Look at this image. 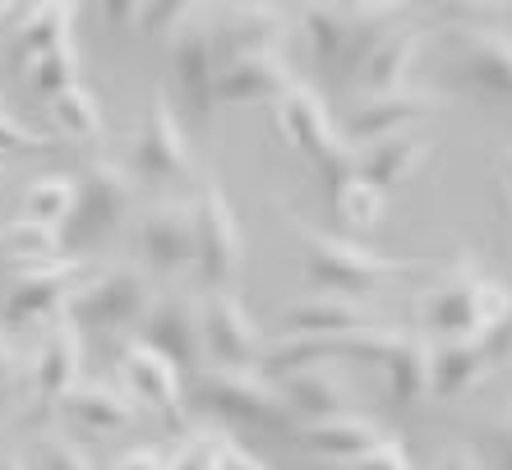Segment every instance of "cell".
Instances as JSON below:
<instances>
[{"instance_id":"obj_1","label":"cell","mask_w":512,"mask_h":470,"mask_svg":"<svg viewBox=\"0 0 512 470\" xmlns=\"http://www.w3.org/2000/svg\"><path fill=\"white\" fill-rule=\"evenodd\" d=\"M185 401L203 420L240 424V429H263V434H291L296 415L282 401L273 378H263L259 369H199L185 383Z\"/></svg>"},{"instance_id":"obj_2","label":"cell","mask_w":512,"mask_h":470,"mask_svg":"<svg viewBox=\"0 0 512 470\" xmlns=\"http://www.w3.org/2000/svg\"><path fill=\"white\" fill-rule=\"evenodd\" d=\"M300 245H305V286L314 295H351V300H370L383 286L393 282L397 272H406L411 263L383 259L370 249L351 245V240H337V235L310 226L305 217H291Z\"/></svg>"},{"instance_id":"obj_3","label":"cell","mask_w":512,"mask_h":470,"mask_svg":"<svg viewBox=\"0 0 512 470\" xmlns=\"http://www.w3.org/2000/svg\"><path fill=\"white\" fill-rule=\"evenodd\" d=\"M134 208V180L125 166L116 162H88L84 176L74 180V208L60 226V254L70 259V254H88L97 249L102 240L125 226Z\"/></svg>"},{"instance_id":"obj_4","label":"cell","mask_w":512,"mask_h":470,"mask_svg":"<svg viewBox=\"0 0 512 470\" xmlns=\"http://www.w3.org/2000/svg\"><path fill=\"white\" fill-rule=\"evenodd\" d=\"M125 171L130 180H143L153 189H185L194 180V153L190 139L180 130V116L167 93H153L143 106V120L125 153Z\"/></svg>"},{"instance_id":"obj_5","label":"cell","mask_w":512,"mask_h":470,"mask_svg":"<svg viewBox=\"0 0 512 470\" xmlns=\"http://www.w3.org/2000/svg\"><path fill=\"white\" fill-rule=\"evenodd\" d=\"M153 282L148 272L120 263V268H102L93 272L79 291L70 295L65 318H70L79 332H120L143 323V314L153 309Z\"/></svg>"},{"instance_id":"obj_6","label":"cell","mask_w":512,"mask_h":470,"mask_svg":"<svg viewBox=\"0 0 512 470\" xmlns=\"http://www.w3.org/2000/svg\"><path fill=\"white\" fill-rule=\"evenodd\" d=\"M388 5L360 10V5H310L300 10V28L323 70H356L370 47L388 33Z\"/></svg>"},{"instance_id":"obj_7","label":"cell","mask_w":512,"mask_h":470,"mask_svg":"<svg viewBox=\"0 0 512 470\" xmlns=\"http://www.w3.org/2000/svg\"><path fill=\"white\" fill-rule=\"evenodd\" d=\"M171 42V79H176V93L185 102L199 125L213 120V106H217V70H222V60H217V47H213V24H208V10L194 5L190 19L167 37Z\"/></svg>"},{"instance_id":"obj_8","label":"cell","mask_w":512,"mask_h":470,"mask_svg":"<svg viewBox=\"0 0 512 470\" xmlns=\"http://www.w3.org/2000/svg\"><path fill=\"white\" fill-rule=\"evenodd\" d=\"M199 337L203 369H259L268 341L254 328V318L236 300V291H208L199 300Z\"/></svg>"},{"instance_id":"obj_9","label":"cell","mask_w":512,"mask_h":470,"mask_svg":"<svg viewBox=\"0 0 512 470\" xmlns=\"http://www.w3.org/2000/svg\"><path fill=\"white\" fill-rule=\"evenodd\" d=\"M194 268L208 291H231L240 272V226L222 185H203L194 194Z\"/></svg>"},{"instance_id":"obj_10","label":"cell","mask_w":512,"mask_h":470,"mask_svg":"<svg viewBox=\"0 0 512 470\" xmlns=\"http://www.w3.org/2000/svg\"><path fill=\"white\" fill-rule=\"evenodd\" d=\"M480 277L471 263H457L439 286H429L416 300V318L425 341H476L480 337Z\"/></svg>"},{"instance_id":"obj_11","label":"cell","mask_w":512,"mask_h":470,"mask_svg":"<svg viewBox=\"0 0 512 470\" xmlns=\"http://www.w3.org/2000/svg\"><path fill=\"white\" fill-rule=\"evenodd\" d=\"M139 341L148 351L176 365L180 378H194L203 369V337H199V300L185 291H171L153 300V309L139 323Z\"/></svg>"},{"instance_id":"obj_12","label":"cell","mask_w":512,"mask_h":470,"mask_svg":"<svg viewBox=\"0 0 512 470\" xmlns=\"http://www.w3.org/2000/svg\"><path fill=\"white\" fill-rule=\"evenodd\" d=\"M93 272L84 268L79 259H60V263H47V268H28L19 272V282L10 286L5 295V323L10 328H28V323H56L70 305V295L88 282Z\"/></svg>"},{"instance_id":"obj_13","label":"cell","mask_w":512,"mask_h":470,"mask_svg":"<svg viewBox=\"0 0 512 470\" xmlns=\"http://www.w3.org/2000/svg\"><path fill=\"white\" fill-rule=\"evenodd\" d=\"M439 106V97L429 88H397V93H379V97H360L351 111H346L342 130L337 139L346 148H365V143H379V139H393L402 130H420V120Z\"/></svg>"},{"instance_id":"obj_14","label":"cell","mask_w":512,"mask_h":470,"mask_svg":"<svg viewBox=\"0 0 512 470\" xmlns=\"http://www.w3.org/2000/svg\"><path fill=\"white\" fill-rule=\"evenodd\" d=\"M134 245H139L143 263L162 277L194 268V203L185 199H162L148 212H139L134 222Z\"/></svg>"},{"instance_id":"obj_15","label":"cell","mask_w":512,"mask_h":470,"mask_svg":"<svg viewBox=\"0 0 512 470\" xmlns=\"http://www.w3.org/2000/svg\"><path fill=\"white\" fill-rule=\"evenodd\" d=\"M84 341H79V328H74L70 318L60 314L56 323L42 328V341H37V355H33V406L37 411H60V401L70 397L84 378V351H79Z\"/></svg>"},{"instance_id":"obj_16","label":"cell","mask_w":512,"mask_h":470,"mask_svg":"<svg viewBox=\"0 0 512 470\" xmlns=\"http://www.w3.org/2000/svg\"><path fill=\"white\" fill-rule=\"evenodd\" d=\"M457 88L485 97V102H512V37L494 28H471L457 42Z\"/></svg>"},{"instance_id":"obj_17","label":"cell","mask_w":512,"mask_h":470,"mask_svg":"<svg viewBox=\"0 0 512 470\" xmlns=\"http://www.w3.org/2000/svg\"><path fill=\"white\" fill-rule=\"evenodd\" d=\"M116 374H120V388L130 392L134 406H148V411H157L171 424L180 420V406H185V378L176 374L171 360H162L157 351H148L143 341H130L116 360Z\"/></svg>"},{"instance_id":"obj_18","label":"cell","mask_w":512,"mask_h":470,"mask_svg":"<svg viewBox=\"0 0 512 470\" xmlns=\"http://www.w3.org/2000/svg\"><path fill=\"white\" fill-rule=\"evenodd\" d=\"M273 130L282 134L286 148H296L305 162H319V157H328L337 148V125L333 116H328V106H323V97L314 93L310 83H300L286 97H277L273 102Z\"/></svg>"},{"instance_id":"obj_19","label":"cell","mask_w":512,"mask_h":470,"mask_svg":"<svg viewBox=\"0 0 512 470\" xmlns=\"http://www.w3.org/2000/svg\"><path fill=\"white\" fill-rule=\"evenodd\" d=\"M360 328H379V318L370 300H351V295H305L277 314L282 337H342Z\"/></svg>"},{"instance_id":"obj_20","label":"cell","mask_w":512,"mask_h":470,"mask_svg":"<svg viewBox=\"0 0 512 470\" xmlns=\"http://www.w3.org/2000/svg\"><path fill=\"white\" fill-rule=\"evenodd\" d=\"M296 88V70L286 65L277 51H259V56L227 60L217 70V102L222 106H273Z\"/></svg>"},{"instance_id":"obj_21","label":"cell","mask_w":512,"mask_h":470,"mask_svg":"<svg viewBox=\"0 0 512 470\" xmlns=\"http://www.w3.org/2000/svg\"><path fill=\"white\" fill-rule=\"evenodd\" d=\"M208 24H213V47L222 65L240 56H259V51H277L286 33L277 5H231L222 14H208Z\"/></svg>"},{"instance_id":"obj_22","label":"cell","mask_w":512,"mask_h":470,"mask_svg":"<svg viewBox=\"0 0 512 470\" xmlns=\"http://www.w3.org/2000/svg\"><path fill=\"white\" fill-rule=\"evenodd\" d=\"M273 383L300 424L333 420V415L351 411V388H346V374L337 365H305V369H291V374L273 378Z\"/></svg>"},{"instance_id":"obj_23","label":"cell","mask_w":512,"mask_h":470,"mask_svg":"<svg viewBox=\"0 0 512 470\" xmlns=\"http://www.w3.org/2000/svg\"><path fill=\"white\" fill-rule=\"evenodd\" d=\"M429 148H434V143H429L425 130H402V134H393V139L365 143V148H356V176L365 180V185H374L379 194H388V189L406 185V180L425 166Z\"/></svg>"},{"instance_id":"obj_24","label":"cell","mask_w":512,"mask_h":470,"mask_svg":"<svg viewBox=\"0 0 512 470\" xmlns=\"http://www.w3.org/2000/svg\"><path fill=\"white\" fill-rule=\"evenodd\" d=\"M420 47H425V37L416 28H388L370 47V56L356 65V88L365 97L411 88V70H416V60H420Z\"/></svg>"},{"instance_id":"obj_25","label":"cell","mask_w":512,"mask_h":470,"mask_svg":"<svg viewBox=\"0 0 512 470\" xmlns=\"http://www.w3.org/2000/svg\"><path fill=\"white\" fill-rule=\"evenodd\" d=\"M291 438H296V447H305L310 457H323V461H351L365 457L374 443H383L379 424L365 420V415L346 411V415H333V420H305L291 429Z\"/></svg>"},{"instance_id":"obj_26","label":"cell","mask_w":512,"mask_h":470,"mask_svg":"<svg viewBox=\"0 0 512 470\" xmlns=\"http://www.w3.org/2000/svg\"><path fill=\"white\" fill-rule=\"evenodd\" d=\"M494 374L476 341H429V397L462 401Z\"/></svg>"},{"instance_id":"obj_27","label":"cell","mask_w":512,"mask_h":470,"mask_svg":"<svg viewBox=\"0 0 512 470\" xmlns=\"http://www.w3.org/2000/svg\"><path fill=\"white\" fill-rule=\"evenodd\" d=\"M60 411L70 415L74 424L93 429V434H120V429L134 424V411H139V406H134L130 392L120 388V383L93 378V383H79L70 397L60 401Z\"/></svg>"},{"instance_id":"obj_28","label":"cell","mask_w":512,"mask_h":470,"mask_svg":"<svg viewBox=\"0 0 512 470\" xmlns=\"http://www.w3.org/2000/svg\"><path fill=\"white\" fill-rule=\"evenodd\" d=\"M383 383H388V401L393 406H420L429 397V341L416 332H402V337L379 355Z\"/></svg>"},{"instance_id":"obj_29","label":"cell","mask_w":512,"mask_h":470,"mask_svg":"<svg viewBox=\"0 0 512 470\" xmlns=\"http://www.w3.org/2000/svg\"><path fill=\"white\" fill-rule=\"evenodd\" d=\"M74 42V10L70 5H33L24 24L14 28V56L24 60H37L47 56L56 47H70Z\"/></svg>"},{"instance_id":"obj_30","label":"cell","mask_w":512,"mask_h":470,"mask_svg":"<svg viewBox=\"0 0 512 470\" xmlns=\"http://www.w3.org/2000/svg\"><path fill=\"white\" fill-rule=\"evenodd\" d=\"M0 259H10L19 272L28 268H47V263H60V235L51 226H37L28 217L0 226Z\"/></svg>"},{"instance_id":"obj_31","label":"cell","mask_w":512,"mask_h":470,"mask_svg":"<svg viewBox=\"0 0 512 470\" xmlns=\"http://www.w3.org/2000/svg\"><path fill=\"white\" fill-rule=\"evenodd\" d=\"M383 203H388V194H379V189L365 185L360 176L342 180V185L328 194V208H333V217L346 231H370V226H379Z\"/></svg>"},{"instance_id":"obj_32","label":"cell","mask_w":512,"mask_h":470,"mask_svg":"<svg viewBox=\"0 0 512 470\" xmlns=\"http://www.w3.org/2000/svg\"><path fill=\"white\" fill-rule=\"evenodd\" d=\"M51 106V120L60 125V134L74 143H93L102 139V106H97V97L88 93L84 83H74L70 93H60Z\"/></svg>"},{"instance_id":"obj_33","label":"cell","mask_w":512,"mask_h":470,"mask_svg":"<svg viewBox=\"0 0 512 470\" xmlns=\"http://www.w3.org/2000/svg\"><path fill=\"white\" fill-rule=\"evenodd\" d=\"M70 208H74V180H65V176H42L24 189V217L37 226L60 231Z\"/></svg>"},{"instance_id":"obj_34","label":"cell","mask_w":512,"mask_h":470,"mask_svg":"<svg viewBox=\"0 0 512 470\" xmlns=\"http://www.w3.org/2000/svg\"><path fill=\"white\" fill-rule=\"evenodd\" d=\"M74 83H79V51H74V42L28 60V88H33V97H42V102H56L60 93H70Z\"/></svg>"},{"instance_id":"obj_35","label":"cell","mask_w":512,"mask_h":470,"mask_svg":"<svg viewBox=\"0 0 512 470\" xmlns=\"http://www.w3.org/2000/svg\"><path fill=\"white\" fill-rule=\"evenodd\" d=\"M37 470H97V466L70 434H42L37 438Z\"/></svg>"},{"instance_id":"obj_36","label":"cell","mask_w":512,"mask_h":470,"mask_svg":"<svg viewBox=\"0 0 512 470\" xmlns=\"http://www.w3.org/2000/svg\"><path fill=\"white\" fill-rule=\"evenodd\" d=\"M476 346H480V355L489 360V369L512 365V300H508V309H503V314L476 337Z\"/></svg>"},{"instance_id":"obj_37","label":"cell","mask_w":512,"mask_h":470,"mask_svg":"<svg viewBox=\"0 0 512 470\" xmlns=\"http://www.w3.org/2000/svg\"><path fill=\"white\" fill-rule=\"evenodd\" d=\"M194 5H180V0H157V5H143L139 10V28L153 37H171L185 19H190Z\"/></svg>"},{"instance_id":"obj_38","label":"cell","mask_w":512,"mask_h":470,"mask_svg":"<svg viewBox=\"0 0 512 470\" xmlns=\"http://www.w3.org/2000/svg\"><path fill=\"white\" fill-rule=\"evenodd\" d=\"M47 134H37L33 125H24V120H14L5 106H0V157L5 153H33V148H47Z\"/></svg>"},{"instance_id":"obj_39","label":"cell","mask_w":512,"mask_h":470,"mask_svg":"<svg viewBox=\"0 0 512 470\" xmlns=\"http://www.w3.org/2000/svg\"><path fill=\"white\" fill-rule=\"evenodd\" d=\"M24 383V365H19V346L10 341V332H0V415L10 411L14 392Z\"/></svg>"},{"instance_id":"obj_40","label":"cell","mask_w":512,"mask_h":470,"mask_svg":"<svg viewBox=\"0 0 512 470\" xmlns=\"http://www.w3.org/2000/svg\"><path fill=\"white\" fill-rule=\"evenodd\" d=\"M171 461H176V452H167V447H125L107 461V470H171Z\"/></svg>"},{"instance_id":"obj_41","label":"cell","mask_w":512,"mask_h":470,"mask_svg":"<svg viewBox=\"0 0 512 470\" xmlns=\"http://www.w3.org/2000/svg\"><path fill=\"white\" fill-rule=\"evenodd\" d=\"M351 470H411V461H406L402 443H393V438H383V443H374L365 457L351 461Z\"/></svg>"},{"instance_id":"obj_42","label":"cell","mask_w":512,"mask_h":470,"mask_svg":"<svg viewBox=\"0 0 512 470\" xmlns=\"http://www.w3.org/2000/svg\"><path fill=\"white\" fill-rule=\"evenodd\" d=\"M171 470H213V434H208V429H199V434H194L190 443L176 452Z\"/></svg>"},{"instance_id":"obj_43","label":"cell","mask_w":512,"mask_h":470,"mask_svg":"<svg viewBox=\"0 0 512 470\" xmlns=\"http://www.w3.org/2000/svg\"><path fill=\"white\" fill-rule=\"evenodd\" d=\"M213 470H268V466H263L259 457H250L240 443L213 434Z\"/></svg>"},{"instance_id":"obj_44","label":"cell","mask_w":512,"mask_h":470,"mask_svg":"<svg viewBox=\"0 0 512 470\" xmlns=\"http://www.w3.org/2000/svg\"><path fill=\"white\" fill-rule=\"evenodd\" d=\"M429 470H485L480 466V457H476V447H466V443H448L439 452V461Z\"/></svg>"},{"instance_id":"obj_45","label":"cell","mask_w":512,"mask_h":470,"mask_svg":"<svg viewBox=\"0 0 512 470\" xmlns=\"http://www.w3.org/2000/svg\"><path fill=\"white\" fill-rule=\"evenodd\" d=\"M485 447H489L494 470H512V429L508 424H494V429L485 434Z\"/></svg>"},{"instance_id":"obj_46","label":"cell","mask_w":512,"mask_h":470,"mask_svg":"<svg viewBox=\"0 0 512 470\" xmlns=\"http://www.w3.org/2000/svg\"><path fill=\"white\" fill-rule=\"evenodd\" d=\"M139 10H143V5L116 0V5H102V19H107V28H125V24H139Z\"/></svg>"},{"instance_id":"obj_47","label":"cell","mask_w":512,"mask_h":470,"mask_svg":"<svg viewBox=\"0 0 512 470\" xmlns=\"http://www.w3.org/2000/svg\"><path fill=\"white\" fill-rule=\"evenodd\" d=\"M499 176H503V189H508V199H512V148H503V157H499Z\"/></svg>"},{"instance_id":"obj_48","label":"cell","mask_w":512,"mask_h":470,"mask_svg":"<svg viewBox=\"0 0 512 470\" xmlns=\"http://www.w3.org/2000/svg\"><path fill=\"white\" fill-rule=\"evenodd\" d=\"M0 470H28L24 457H0Z\"/></svg>"},{"instance_id":"obj_49","label":"cell","mask_w":512,"mask_h":470,"mask_svg":"<svg viewBox=\"0 0 512 470\" xmlns=\"http://www.w3.org/2000/svg\"><path fill=\"white\" fill-rule=\"evenodd\" d=\"M508 429H512V411H508Z\"/></svg>"},{"instance_id":"obj_50","label":"cell","mask_w":512,"mask_h":470,"mask_svg":"<svg viewBox=\"0 0 512 470\" xmlns=\"http://www.w3.org/2000/svg\"><path fill=\"white\" fill-rule=\"evenodd\" d=\"M0 176H5V162H0Z\"/></svg>"}]
</instances>
